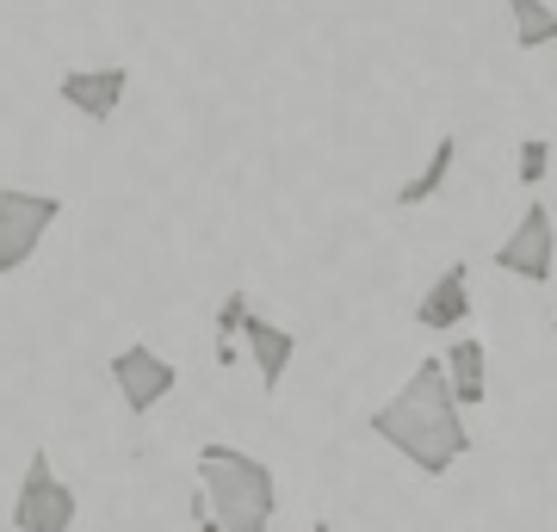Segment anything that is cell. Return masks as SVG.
<instances>
[{"label":"cell","mask_w":557,"mask_h":532,"mask_svg":"<svg viewBox=\"0 0 557 532\" xmlns=\"http://www.w3.org/2000/svg\"><path fill=\"white\" fill-rule=\"evenodd\" d=\"M372 440H384L397 458H409L421 477H446L458 458L471 453V434H465V409H458L453 384H446V366L440 359H421L409 384H403L391 403L372 409Z\"/></svg>","instance_id":"6da1fadb"},{"label":"cell","mask_w":557,"mask_h":532,"mask_svg":"<svg viewBox=\"0 0 557 532\" xmlns=\"http://www.w3.org/2000/svg\"><path fill=\"white\" fill-rule=\"evenodd\" d=\"M199 495L223 532H273L278 514L273 465H260L255 453H242L230 440L199 446Z\"/></svg>","instance_id":"7a4b0ae2"},{"label":"cell","mask_w":557,"mask_h":532,"mask_svg":"<svg viewBox=\"0 0 557 532\" xmlns=\"http://www.w3.org/2000/svg\"><path fill=\"white\" fill-rule=\"evenodd\" d=\"M62 223L57 193H25V186H0V279L32 267L44 236Z\"/></svg>","instance_id":"3957f363"},{"label":"cell","mask_w":557,"mask_h":532,"mask_svg":"<svg viewBox=\"0 0 557 532\" xmlns=\"http://www.w3.org/2000/svg\"><path fill=\"white\" fill-rule=\"evenodd\" d=\"M75 514H81V502L57 477L50 453H32V465L20 477V495H13V532H69Z\"/></svg>","instance_id":"277c9868"},{"label":"cell","mask_w":557,"mask_h":532,"mask_svg":"<svg viewBox=\"0 0 557 532\" xmlns=\"http://www.w3.org/2000/svg\"><path fill=\"white\" fill-rule=\"evenodd\" d=\"M496 267L515 273V279H527V285H552L557 279V223H552V211H545L539 198L520 211V223L496 248Z\"/></svg>","instance_id":"5b68a950"},{"label":"cell","mask_w":557,"mask_h":532,"mask_svg":"<svg viewBox=\"0 0 557 532\" xmlns=\"http://www.w3.org/2000/svg\"><path fill=\"white\" fill-rule=\"evenodd\" d=\"M106 372H112V391L124 396V409H131V415L161 409V403L174 396V384H180L174 359H161L156 347H149V341H131V347H119Z\"/></svg>","instance_id":"8992f818"},{"label":"cell","mask_w":557,"mask_h":532,"mask_svg":"<svg viewBox=\"0 0 557 532\" xmlns=\"http://www.w3.org/2000/svg\"><path fill=\"white\" fill-rule=\"evenodd\" d=\"M124 94H131V69H124V62H112V69H69V75L57 81V99L69 112H81L87 124H112Z\"/></svg>","instance_id":"52a82bcc"},{"label":"cell","mask_w":557,"mask_h":532,"mask_svg":"<svg viewBox=\"0 0 557 532\" xmlns=\"http://www.w3.org/2000/svg\"><path fill=\"white\" fill-rule=\"evenodd\" d=\"M416 322L421 329H434V335H458V329L471 322V267H465V260L440 267V279L421 292V304H416Z\"/></svg>","instance_id":"ba28073f"},{"label":"cell","mask_w":557,"mask_h":532,"mask_svg":"<svg viewBox=\"0 0 557 532\" xmlns=\"http://www.w3.org/2000/svg\"><path fill=\"white\" fill-rule=\"evenodd\" d=\"M242 341H248V359H255V372H260V391L273 396L278 384H285V372H292V359H298V335H292L285 322H273V316L248 310Z\"/></svg>","instance_id":"9c48e42d"},{"label":"cell","mask_w":557,"mask_h":532,"mask_svg":"<svg viewBox=\"0 0 557 532\" xmlns=\"http://www.w3.org/2000/svg\"><path fill=\"white\" fill-rule=\"evenodd\" d=\"M446 384H453L458 409H478V403H490V354H483V341L458 335L453 347H446Z\"/></svg>","instance_id":"30bf717a"},{"label":"cell","mask_w":557,"mask_h":532,"mask_svg":"<svg viewBox=\"0 0 557 532\" xmlns=\"http://www.w3.org/2000/svg\"><path fill=\"white\" fill-rule=\"evenodd\" d=\"M453 161H458V137H434V156L421 161V174H409L397 186V205L403 211H416V205H434L446 193V180H453Z\"/></svg>","instance_id":"8fae6325"},{"label":"cell","mask_w":557,"mask_h":532,"mask_svg":"<svg viewBox=\"0 0 557 532\" xmlns=\"http://www.w3.org/2000/svg\"><path fill=\"white\" fill-rule=\"evenodd\" d=\"M508 20H515V44L520 50H545L557 44V7L552 0H502Z\"/></svg>","instance_id":"7c38bea8"},{"label":"cell","mask_w":557,"mask_h":532,"mask_svg":"<svg viewBox=\"0 0 557 532\" xmlns=\"http://www.w3.org/2000/svg\"><path fill=\"white\" fill-rule=\"evenodd\" d=\"M248 310H255V304H248V292H230V297L218 304V341H223L218 354H223V359H236V347H230V341H242V322H248Z\"/></svg>","instance_id":"4fadbf2b"},{"label":"cell","mask_w":557,"mask_h":532,"mask_svg":"<svg viewBox=\"0 0 557 532\" xmlns=\"http://www.w3.org/2000/svg\"><path fill=\"white\" fill-rule=\"evenodd\" d=\"M545 168H552V143L527 137V143H520V186H539V180H545Z\"/></svg>","instance_id":"5bb4252c"},{"label":"cell","mask_w":557,"mask_h":532,"mask_svg":"<svg viewBox=\"0 0 557 532\" xmlns=\"http://www.w3.org/2000/svg\"><path fill=\"white\" fill-rule=\"evenodd\" d=\"M193 532H223V527L211 520V514H199V527H193Z\"/></svg>","instance_id":"9a60e30c"},{"label":"cell","mask_w":557,"mask_h":532,"mask_svg":"<svg viewBox=\"0 0 557 532\" xmlns=\"http://www.w3.org/2000/svg\"><path fill=\"white\" fill-rule=\"evenodd\" d=\"M310 532H335V527H329V520H317V527H310Z\"/></svg>","instance_id":"2e32d148"},{"label":"cell","mask_w":557,"mask_h":532,"mask_svg":"<svg viewBox=\"0 0 557 532\" xmlns=\"http://www.w3.org/2000/svg\"><path fill=\"white\" fill-rule=\"evenodd\" d=\"M552 335H557V322H552Z\"/></svg>","instance_id":"e0dca14e"}]
</instances>
